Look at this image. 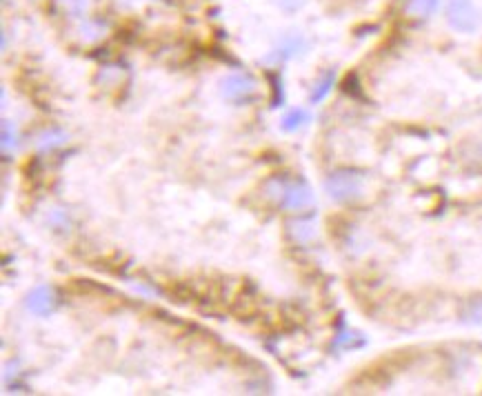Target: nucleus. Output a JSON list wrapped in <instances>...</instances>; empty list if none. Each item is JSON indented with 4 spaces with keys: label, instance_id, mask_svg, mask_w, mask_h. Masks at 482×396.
Wrapping results in <instances>:
<instances>
[{
    "label": "nucleus",
    "instance_id": "1",
    "mask_svg": "<svg viewBox=\"0 0 482 396\" xmlns=\"http://www.w3.org/2000/svg\"><path fill=\"white\" fill-rule=\"evenodd\" d=\"M267 192L272 194L276 201L293 211H303L314 205V192L305 180H272L267 185Z\"/></svg>",
    "mask_w": 482,
    "mask_h": 396
},
{
    "label": "nucleus",
    "instance_id": "2",
    "mask_svg": "<svg viewBox=\"0 0 482 396\" xmlns=\"http://www.w3.org/2000/svg\"><path fill=\"white\" fill-rule=\"evenodd\" d=\"M362 187H364V178L356 172H336L324 180V190L338 203L356 201L362 194Z\"/></svg>",
    "mask_w": 482,
    "mask_h": 396
},
{
    "label": "nucleus",
    "instance_id": "3",
    "mask_svg": "<svg viewBox=\"0 0 482 396\" xmlns=\"http://www.w3.org/2000/svg\"><path fill=\"white\" fill-rule=\"evenodd\" d=\"M447 23L462 34L476 32L480 25V11L474 0H447Z\"/></svg>",
    "mask_w": 482,
    "mask_h": 396
},
{
    "label": "nucleus",
    "instance_id": "4",
    "mask_svg": "<svg viewBox=\"0 0 482 396\" xmlns=\"http://www.w3.org/2000/svg\"><path fill=\"white\" fill-rule=\"evenodd\" d=\"M27 309L36 316H47L51 314L56 307H58V296H56V290L49 285H38L34 287L30 294H27L25 301Z\"/></svg>",
    "mask_w": 482,
    "mask_h": 396
},
{
    "label": "nucleus",
    "instance_id": "5",
    "mask_svg": "<svg viewBox=\"0 0 482 396\" xmlns=\"http://www.w3.org/2000/svg\"><path fill=\"white\" fill-rule=\"evenodd\" d=\"M256 80L249 74H229L220 80V94L229 101H243V98L251 96L256 92Z\"/></svg>",
    "mask_w": 482,
    "mask_h": 396
},
{
    "label": "nucleus",
    "instance_id": "6",
    "mask_svg": "<svg viewBox=\"0 0 482 396\" xmlns=\"http://www.w3.org/2000/svg\"><path fill=\"white\" fill-rule=\"evenodd\" d=\"M440 7V0H407L405 13L411 18H429Z\"/></svg>",
    "mask_w": 482,
    "mask_h": 396
},
{
    "label": "nucleus",
    "instance_id": "7",
    "mask_svg": "<svg viewBox=\"0 0 482 396\" xmlns=\"http://www.w3.org/2000/svg\"><path fill=\"white\" fill-rule=\"evenodd\" d=\"M309 111L307 109H291L289 111V114L285 116V118H282L280 120V127H282V130H285V132H296V130H300V127H305L307 123H309Z\"/></svg>",
    "mask_w": 482,
    "mask_h": 396
},
{
    "label": "nucleus",
    "instance_id": "8",
    "mask_svg": "<svg viewBox=\"0 0 482 396\" xmlns=\"http://www.w3.org/2000/svg\"><path fill=\"white\" fill-rule=\"evenodd\" d=\"M303 45H305L303 38H291L280 49H276L274 54H269L265 61H287V58H291V56H296L298 51H300Z\"/></svg>",
    "mask_w": 482,
    "mask_h": 396
},
{
    "label": "nucleus",
    "instance_id": "9",
    "mask_svg": "<svg viewBox=\"0 0 482 396\" xmlns=\"http://www.w3.org/2000/svg\"><path fill=\"white\" fill-rule=\"evenodd\" d=\"M289 228H291V234H293V238L298 240V243H307V240H311L316 236V225H314V221H311V218L296 221V223L289 225Z\"/></svg>",
    "mask_w": 482,
    "mask_h": 396
},
{
    "label": "nucleus",
    "instance_id": "10",
    "mask_svg": "<svg viewBox=\"0 0 482 396\" xmlns=\"http://www.w3.org/2000/svg\"><path fill=\"white\" fill-rule=\"evenodd\" d=\"M65 140H67V134H65V132H61V130H49V132H42V134L38 136L36 145H38V149L47 151V149H53V147L63 145Z\"/></svg>",
    "mask_w": 482,
    "mask_h": 396
},
{
    "label": "nucleus",
    "instance_id": "11",
    "mask_svg": "<svg viewBox=\"0 0 482 396\" xmlns=\"http://www.w3.org/2000/svg\"><path fill=\"white\" fill-rule=\"evenodd\" d=\"M334 82H336V74H334V72H327V74H324V76L316 82L314 92H311V103H322L324 98H327V94L331 92Z\"/></svg>",
    "mask_w": 482,
    "mask_h": 396
},
{
    "label": "nucleus",
    "instance_id": "12",
    "mask_svg": "<svg viewBox=\"0 0 482 396\" xmlns=\"http://www.w3.org/2000/svg\"><path fill=\"white\" fill-rule=\"evenodd\" d=\"M18 147V130L11 120L3 123V151L9 154Z\"/></svg>",
    "mask_w": 482,
    "mask_h": 396
},
{
    "label": "nucleus",
    "instance_id": "13",
    "mask_svg": "<svg viewBox=\"0 0 482 396\" xmlns=\"http://www.w3.org/2000/svg\"><path fill=\"white\" fill-rule=\"evenodd\" d=\"M362 343V336L356 332H343L336 338V347H353V345H360Z\"/></svg>",
    "mask_w": 482,
    "mask_h": 396
},
{
    "label": "nucleus",
    "instance_id": "14",
    "mask_svg": "<svg viewBox=\"0 0 482 396\" xmlns=\"http://www.w3.org/2000/svg\"><path fill=\"white\" fill-rule=\"evenodd\" d=\"M61 3L69 13H84L89 7V0H61Z\"/></svg>",
    "mask_w": 482,
    "mask_h": 396
},
{
    "label": "nucleus",
    "instance_id": "15",
    "mask_svg": "<svg viewBox=\"0 0 482 396\" xmlns=\"http://www.w3.org/2000/svg\"><path fill=\"white\" fill-rule=\"evenodd\" d=\"M80 32L84 34V32H87V38H98V36H101L103 34V27L101 25H98V23H91V20H87V23H84L82 27H80Z\"/></svg>",
    "mask_w": 482,
    "mask_h": 396
}]
</instances>
